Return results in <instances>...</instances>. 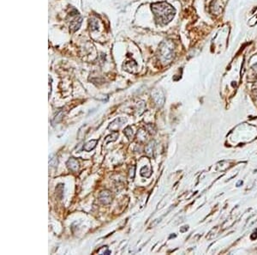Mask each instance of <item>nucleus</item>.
<instances>
[{"label": "nucleus", "mask_w": 257, "mask_h": 255, "mask_svg": "<svg viewBox=\"0 0 257 255\" xmlns=\"http://www.w3.org/2000/svg\"><path fill=\"white\" fill-rule=\"evenodd\" d=\"M100 201L103 205H108V204H110L111 201V193H110L109 191H107V190L103 191L102 193H100Z\"/></svg>", "instance_id": "4"}, {"label": "nucleus", "mask_w": 257, "mask_h": 255, "mask_svg": "<svg viewBox=\"0 0 257 255\" xmlns=\"http://www.w3.org/2000/svg\"><path fill=\"white\" fill-rule=\"evenodd\" d=\"M253 68H255V70H257V64H256V65H255V66H253Z\"/></svg>", "instance_id": "9"}, {"label": "nucleus", "mask_w": 257, "mask_h": 255, "mask_svg": "<svg viewBox=\"0 0 257 255\" xmlns=\"http://www.w3.org/2000/svg\"><path fill=\"white\" fill-rule=\"evenodd\" d=\"M49 164H50L51 166H53V167H55L57 164H58V160H57V158L55 157V155H50Z\"/></svg>", "instance_id": "7"}, {"label": "nucleus", "mask_w": 257, "mask_h": 255, "mask_svg": "<svg viewBox=\"0 0 257 255\" xmlns=\"http://www.w3.org/2000/svg\"><path fill=\"white\" fill-rule=\"evenodd\" d=\"M97 143H98V140H96V139L90 140V141H88V143H85L84 146H83V150H84L85 151H93V149L96 147Z\"/></svg>", "instance_id": "6"}, {"label": "nucleus", "mask_w": 257, "mask_h": 255, "mask_svg": "<svg viewBox=\"0 0 257 255\" xmlns=\"http://www.w3.org/2000/svg\"><path fill=\"white\" fill-rule=\"evenodd\" d=\"M160 55L164 61H168L173 57V47L172 43L163 42L160 46Z\"/></svg>", "instance_id": "2"}, {"label": "nucleus", "mask_w": 257, "mask_h": 255, "mask_svg": "<svg viewBox=\"0 0 257 255\" xmlns=\"http://www.w3.org/2000/svg\"><path fill=\"white\" fill-rule=\"evenodd\" d=\"M155 21L160 25H165L173 19L175 10L167 3H157L152 5Z\"/></svg>", "instance_id": "1"}, {"label": "nucleus", "mask_w": 257, "mask_h": 255, "mask_svg": "<svg viewBox=\"0 0 257 255\" xmlns=\"http://www.w3.org/2000/svg\"><path fill=\"white\" fill-rule=\"evenodd\" d=\"M125 122H126V120H125L124 118L119 117V118H117L115 120H113V121L109 125L108 128H109L110 130H111V131H118V129H119V128L121 127Z\"/></svg>", "instance_id": "3"}, {"label": "nucleus", "mask_w": 257, "mask_h": 255, "mask_svg": "<svg viewBox=\"0 0 257 255\" xmlns=\"http://www.w3.org/2000/svg\"><path fill=\"white\" fill-rule=\"evenodd\" d=\"M67 167L69 170L73 171V172H77L79 170V162L77 159L74 157H70L67 162Z\"/></svg>", "instance_id": "5"}, {"label": "nucleus", "mask_w": 257, "mask_h": 255, "mask_svg": "<svg viewBox=\"0 0 257 255\" xmlns=\"http://www.w3.org/2000/svg\"><path fill=\"white\" fill-rule=\"evenodd\" d=\"M124 134L127 136V138H128L131 139V138L133 137V135H132V129H131V127L128 126V127L124 130Z\"/></svg>", "instance_id": "8"}]
</instances>
